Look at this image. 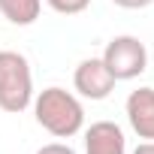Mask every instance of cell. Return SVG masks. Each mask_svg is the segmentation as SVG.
<instances>
[{"label":"cell","instance_id":"cell-4","mask_svg":"<svg viewBox=\"0 0 154 154\" xmlns=\"http://www.w3.org/2000/svg\"><path fill=\"white\" fill-rule=\"evenodd\" d=\"M115 75L103 63V57H85L72 72V88L79 91L85 100H106L115 91Z\"/></svg>","mask_w":154,"mask_h":154},{"label":"cell","instance_id":"cell-2","mask_svg":"<svg viewBox=\"0 0 154 154\" xmlns=\"http://www.w3.org/2000/svg\"><path fill=\"white\" fill-rule=\"evenodd\" d=\"M33 103V72L21 51H0V109L18 115Z\"/></svg>","mask_w":154,"mask_h":154},{"label":"cell","instance_id":"cell-1","mask_svg":"<svg viewBox=\"0 0 154 154\" xmlns=\"http://www.w3.org/2000/svg\"><path fill=\"white\" fill-rule=\"evenodd\" d=\"M33 115L42 130H48L54 139H72L85 127V106L79 97L63 91V88H45L33 97Z\"/></svg>","mask_w":154,"mask_h":154},{"label":"cell","instance_id":"cell-3","mask_svg":"<svg viewBox=\"0 0 154 154\" xmlns=\"http://www.w3.org/2000/svg\"><path fill=\"white\" fill-rule=\"evenodd\" d=\"M103 63L115 75V82H130V79H136V75H142L148 69V48L139 36L121 33V36L106 42Z\"/></svg>","mask_w":154,"mask_h":154},{"label":"cell","instance_id":"cell-9","mask_svg":"<svg viewBox=\"0 0 154 154\" xmlns=\"http://www.w3.org/2000/svg\"><path fill=\"white\" fill-rule=\"evenodd\" d=\"M36 154H75L69 145H63V142H48V145H42Z\"/></svg>","mask_w":154,"mask_h":154},{"label":"cell","instance_id":"cell-7","mask_svg":"<svg viewBox=\"0 0 154 154\" xmlns=\"http://www.w3.org/2000/svg\"><path fill=\"white\" fill-rule=\"evenodd\" d=\"M42 12V0H0V15L15 27H30Z\"/></svg>","mask_w":154,"mask_h":154},{"label":"cell","instance_id":"cell-10","mask_svg":"<svg viewBox=\"0 0 154 154\" xmlns=\"http://www.w3.org/2000/svg\"><path fill=\"white\" fill-rule=\"evenodd\" d=\"M115 6H121V9H148L154 0H112Z\"/></svg>","mask_w":154,"mask_h":154},{"label":"cell","instance_id":"cell-11","mask_svg":"<svg viewBox=\"0 0 154 154\" xmlns=\"http://www.w3.org/2000/svg\"><path fill=\"white\" fill-rule=\"evenodd\" d=\"M133 154H154V142H148V139H145V142H139V145L133 148Z\"/></svg>","mask_w":154,"mask_h":154},{"label":"cell","instance_id":"cell-5","mask_svg":"<svg viewBox=\"0 0 154 154\" xmlns=\"http://www.w3.org/2000/svg\"><path fill=\"white\" fill-rule=\"evenodd\" d=\"M127 121L133 127V133L139 139L154 142V88H136L130 91L127 103H124Z\"/></svg>","mask_w":154,"mask_h":154},{"label":"cell","instance_id":"cell-8","mask_svg":"<svg viewBox=\"0 0 154 154\" xmlns=\"http://www.w3.org/2000/svg\"><path fill=\"white\" fill-rule=\"evenodd\" d=\"M57 15H79L91 6V0H45Z\"/></svg>","mask_w":154,"mask_h":154},{"label":"cell","instance_id":"cell-6","mask_svg":"<svg viewBox=\"0 0 154 154\" xmlns=\"http://www.w3.org/2000/svg\"><path fill=\"white\" fill-rule=\"evenodd\" d=\"M85 154H127L124 130L115 121H94L85 130Z\"/></svg>","mask_w":154,"mask_h":154}]
</instances>
